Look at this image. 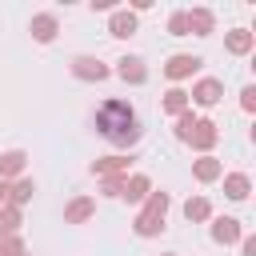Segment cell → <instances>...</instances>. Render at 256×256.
<instances>
[{
  "label": "cell",
  "instance_id": "6da1fadb",
  "mask_svg": "<svg viewBox=\"0 0 256 256\" xmlns=\"http://www.w3.org/2000/svg\"><path fill=\"white\" fill-rule=\"evenodd\" d=\"M168 208H172V192L152 188L148 200H144V204L136 208V216H132V232H136L140 240H156V236H164V228H168Z\"/></svg>",
  "mask_w": 256,
  "mask_h": 256
},
{
  "label": "cell",
  "instance_id": "7a4b0ae2",
  "mask_svg": "<svg viewBox=\"0 0 256 256\" xmlns=\"http://www.w3.org/2000/svg\"><path fill=\"white\" fill-rule=\"evenodd\" d=\"M140 116H136V108L124 100V96H104L100 104H96V112H92V132L96 136H112V132H120V128H128V124H136Z\"/></svg>",
  "mask_w": 256,
  "mask_h": 256
},
{
  "label": "cell",
  "instance_id": "3957f363",
  "mask_svg": "<svg viewBox=\"0 0 256 256\" xmlns=\"http://www.w3.org/2000/svg\"><path fill=\"white\" fill-rule=\"evenodd\" d=\"M68 72L80 84H104V80H112V64L100 60V56H92V52H76L68 60Z\"/></svg>",
  "mask_w": 256,
  "mask_h": 256
},
{
  "label": "cell",
  "instance_id": "277c9868",
  "mask_svg": "<svg viewBox=\"0 0 256 256\" xmlns=\"http://www.w3.org/2000/svg\"><path fill=\"white\" fill-rule=\"evenodd\" d=\"M200 68H204V56H196V52H172V56L160 64V76H164L168 84H180V80H192Z\"/></svg>",
  "mask_w": 256,
  "mask_h": 256
},
{
  "label": "cell",
  "instance_id": "5b68a950",
  "mask_svg": "<svg viewBox=\"0 0 256 256\" xmlns=\"http://www.w3.org/2000/svg\"><path fill=\"white\" fill-rule=\"evenodd\" d=\"M216 144H220V124H216L212 116H196V124H192V132H188V148H192L196 156H212Z\"/></svg>",
  "mask_w": 256,
  "mask_h": 256
},
{
  "label": "cell",
  "instance_id": "8992f818",
  "mask_svg": "<svg viewBox=\"0 0 256 256\" xmlns=\"http://www.w3.org/2000/svg\"><path fill=\"white\" fill-rule=\"evenodd\" d=\"M112 76L116 80H124V84H132V88H140V84H148V60L144 56H136V52H124L116 64H112Z\"/></svg>",
  "mask_w": 256,
  "mask_h": 256
},
{
  "label": "cell",
  "instance_id": "52a82bcc",
  "mask_svg": "<svg viewBox=\"0 0 256 256\" xmlns=\"http://www.w3.org/2000/svg\"><path fill=\"white\" fill-rule=\"evenodd\" d=\"M220 100H224V80L220 76H200L188 92V104H196V108H216Z\"/></svg>",
  "mask_w": 256,
  "mask_h": 256
},
{
  "label": "cell",
  "instance_id": "ba28073f",
  "mask_svg": "<svg viewBox=\"0 0 256 256\" xmlns=\"http://www.w3.org/2000/svg\"><path fill=\"white\" fill-rule=\"evenodd\" d=\"M132 152H108V156H96L92 164H88V176H128L132 172Z\"/></svg>",
  "mask_w": 256,
  "mask_h": 256
},
{
  "label": "cell",
  "instance_id": "9c48e42d",
  "mask_svg": "<svg viewBox=\"0 0 256 256\" xmlns=\"http://www.w3.org/2000/svg\"><path fill=\"white\" fill-rule=\"evenodd\" d=\"M208 236H212V244H220V248H232V244H240V236H244V224H240L236 216H212V220H208Z\"/></svg>",
  "mask_w": 256,
  "mask_h": 256
},
{
  "label": "cell",
  "instance_id": "30bf717a",
  "mask_svg": "<svg viewBox=\"0 0 256 256\" xmlns=\"http://www.w3.org/2000/svg\"><path fill=\"white\" fill-rule=\"evenodd\" d=\"M136 32H140V16H136V12H128L124 4L108 12V36H112V40H132Z\"/></svg>",
  "mask_w": 256,
  "mask_h": 256
},
{
  "label": "cell",
  "instance_id": "8fae6325",
  "mask_svg": "<svg viewBox=\"0 0 256 256\" xmlns=\"http://www.w3.org/2000/svg\"><path fill=\"white\" fill-rule=\"evenodd\" d=\"M28 36H32L36 44H52V40L60 36V16H56V12H32Z\"/></svg>",
  "mask_w": 256,
  "mask_h": 256
},
{
  "label": "cell",
  "instance_id": "7c38bea8",
  "mask_svg": "<svg viewBox=\"0 0 256 256\" xmlns=\"http://www.w3.org/2000/svg\"><path fill=\"white\" fill-rule=\"evenodd\" d=\"M152 188H156V184H152V176H148V172H128L120 200H124V204H132V208H140V204L148 200V192H152Z\"/></svg>",
  "mask_w": 256,
  "mask_h": 256
},
{
  "label": "cell",
  "instance_id": "4fadbf2b",
  "mask_svg": "<svg viewBox=\"0 0 256 256\" xmlns=\"http://www.w3.org/2000/svg\"><path fill=\"white\" fill-rule=\"evenodd\" d=\"M252 48H256V32H252V28L236 24V28L224 32V52H228V56H252Z\"/></svg>",
  "mask_w": 256,
  "mask_h": 256
},
{
  "label": "cell",
  "instance_id": "5bb4252c",
  "mask_svg": "<svg viewBox=\"0 0 256 256\" xmlns=\"http://www.w3.org/2000/svg\"><path fill=\"white\" fill-rule=\"evenodd\" d=\"M92 216H96V196H88V192H76L64 204V224H88Z\"/></svg>",
  "mask_w": 256,
  "mask_h": 256
},
{
  "label": "cell",
  "instance_id": "9a60e30c",
  "mask_svg": "<svg viewBox=\"0 0 256 256\" xmlns=\"http://www.w3.org/2000/svg\"><path fill=\"white\" fill-rule=\"evenodd\" d=\"M188 16V36H212L216 32V12L208 4H196V8H184Z\"/></svg>",
  "mask_w": 256,
  "mask_h": 256
},
{
  "label": "cell",
  "instance_id": "2e32d148",
  "mask_svg": "<svg viewBox=\"0 0 256 256\" xmlns=\"http://www.w3.org/2000/svg\"><path fill=\"white\" fill-rule=\"evenodd\" d=\"M220 176H224V160H220L216 152H212V156H196V160H192V180H196V184H216Z\"/></svg>",
  "mask_w": 256,
  "mask_h": 256
},
{
  "label": "cell",
  "instance_id": "e0dca14e",
  "mask_svg": "<svg viewBox=\"0 0 256 256\" xmlns=\"http://www.w3.org/2000/svg\"><path fill=\"white\" fill-rule=\"evenodd\" d=\"M24 172H28V152H24V148L0 152V180H4V184H12V180L24 176Z\"/></svg>",
  "mask_w": 256,
  "mask_h": 256
},
{
  "label": "cell",
  "instance_id": "ac0fdd59",
  "mask_svg": "<svg viewBox=\"0 0 256 256\" xmlns=\"http://www.w3.org/2000/svg\"><path fill=\"white\" fill-rule=\"evenodd\" d=\"M220 180H224V196H228L232 204H244V200L252 196V176H248V172H224Z\"/></svg>",
  "mask_w": 256,
  "mask_h": 256
},
{
  "label": "cell",
  "instance_id": "d6986e66",
  "mask_svg": "<svg viewBox=\"0 0 256 256\" xmlns=\"http://www.w3.org/2000/svg\"><path fill=\"white\" fill-rule=\"evenodd\" d=\"M32 196H36V180L24 172V176H16V180L8 184V200H4V204H12V208L24 212V204H32Z\"/></svg>",
  "mask_w": 256,
  "mask_h": 256
},
{
  "label": "cell",
  "instance_id": "ffe728a7",
  "mask_svg": "<svg viewBox=\"0 0 256 256\" xmlns=\"http://www.w3.org/2000/svg\"><path fill=\"white\" fill-rule=\"evenodd\" d=\"M180 212H184V220H188V224H208V220L216 216V208H212V200H208V196H188V200L180 204Z\"/></svg>",
  "mask_w": 256,
  "mask_h": 256
},
{
  "label": "cell",
  "instance_id": "44dd1931",
  "mask_svg": "<svg viewBox=\"0 0 256 256\" xmlns=\"http://www.w3.org/2000/svg\"><path fill=\"white\" fill-rule=\"evenodd\" d=\"M188 108H192V104H188V92H184L180 84H172V88L164 92V100H160V112H164L168 120H176V116L188 112Z\"/></svg>",
  "mask_w": 256,
  "mask_h": 256
},
{
  "label": "cell",
  "instance_id": "7402d4cb",
  "mask_svg": "<svg viewBox=\"0 0 256 256\" xmlns=\"http://www.w3.org/2000/svg\"><path fill=\"white\" fill-rule=\"evenodd\" d=\"M20 228H24V212L12 208V204H4L0 208V236H16Z\"/></svg>",
  "mask_w": 256,
  "mask_h": 256
},
{
  "label": "cell",
  "instance_id": "603a6c76",
  "mask_svg": "<svg viewBox=\"0 0 256 256\" xmlns=\"http://www.w3.org/2000/svg\"><path fill=\"white\" fill-rule=\"evenodd\" d=\"M124 180H128V176H100V180H96V192H100L104 200H120Z\"/></svg>",
  "mask_w": 256,
  "mask_h": 256
},
{
  "label": "cell",
  "instance_id": "cb8c5ba5",
  "mask_svg": "<svg viewBox=\"0 0 256 256\" xmlns=\"http://www.w3.org/2000/svg\"><path fill=\"white\" fill-rule=\"evenodd\" d=\"M192 124H196V112L188 108V112H180V116L172 120V136H176L180 144H188V132H192Z\"/></svg>",
  "mask_w": 256,
  "mask_h": 256
},
{
  "label": "cell",
  "instance_id": "d4e9b609",
  "mask_svg": "<svg viewBox=\"0 0 256 256\" xmlns=\"http://www.w3.org/2000/svg\"><path fill=\"white\" fill-rule=\"evenodd\" d=\"M20 252H28L24 232H16V236H0V256H20Z\"/></svg>",
  "mask_w": 256,
  "mask_h": 256
},
{
  "label": "cell",
  "instance_id": "484cf974",
  "mask_svg": "<svg viewBox=\"0 0 256 256\" xmlns=\"http://www.w3.org/2000/svg\"><path fill=\"white\" fill-rule=\"evenodd\" d=\"M168 36H188V16H184V8H176V12H168Z\"/></svg>",
  "mask_w": 256,
  "mask_h": 256
},
{
  "label": "cell",
  "instance_id": "4316f807",
  "mask_svg": "<svg viewBox=\"0 0 256 256\" xmlns=\"http://www.w3.org/2000/svg\"><path fill=\"white\" fill-rule=\"evenodd\" d=\"M240 108L244 112H256V84H244L240 88Z\"/></svg>",
  "mask_w": 256,
  "mask_h": 256
},
{
  "label": "cell",
  "instance_id": "83f0119b",
  "mask_svg": "<svg viewBox=\"0 0 256 256\" xmlns=\"http://www.w3.org/2000/svg\"><path fill=\"white\" fill-rule=\"evenodd\" d=\"M240 256H256V232H244L240 236Z\"/></svg>",
  "mask_w": 256,
  "mask_h": 256
},
{
  "label": "cell",
  "instance_id": "f1b7e54d",
  "mask_svg": "<svg viewBox=\"0 0 256 256\" xmlns=\"http://www.w3.org/2000/svg\"><path fill=\"white\" fill-rule=\"evenodd\" d=\"M112 8H120V4H112V0H92V12H112Z\"/></svg>",
  "mask_w": 256,
  "mask_h": 256
},
{
  "label": "cell",
  "instance_id": "f546056e",
  "mask_svg": "<svg viewBox=\"0 0 256 256\" xmlns=\"http://www.w3.org/2000/svg\"><path fill=\"white\" fill-rule=\"evenodd\" d=\"M4 200H8V184L0 180V208H4Z\"/></svg>",
  "mask_w": 256,
  "mask_h": 256
},
{
  "label": "cell",
  "instance_id": "4dcf8cb0",
  "mask_svg": "<svg viewBox=\"0 0 256 256\" xmlns=\"http://www.w3.org/2000/svg\"><path fill=\"white\" fill-rule=\"evenodd\" d=\"M160 256H180V252H160Z\"/></svg>",
  "mask_w": 256,
  "mask_h": 256
},
{
  "label": "cell",
  "instance_id": "1f68e13d",
  "mask_svg": "<svg viewBox=\"0 0 256 256\" xmlns=\"http://www.w3.org/2000/svg\"><path fill=\"white\" fill-rule=\"evenodd\" d=\"M20 256H32V252H20Z\"/></svg>",
  "mask_w": 256,
  "mask_h": 256
}]
</instances>
